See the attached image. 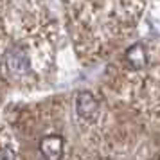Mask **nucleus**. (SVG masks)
<instances>
[{"instance_id": "obj_4", "label": "nucleus", "mask_w": 160, "mask_h": 160, "mask_svg": "<svg viewBox=\"0 0 160 160\" xmlns=\"http://www.w3.org/2000/svg\"><path fill=\"white\" fill-rule=\"evenodd\" d=\"M126 61L135 70L146 68V65H148V51H146V47L142 43L131 45L130 49L126 51Z\"/></svg>"}, {"instance_id": "obj_5", "label": "nucleus", "mask_w": 160, "mask_h": 160, "mask_svg": "<svg viewBox=\"0 0 160 160\" xmlns=\"http://www.w3.org/2000/svg\"><path fill=\"white\" fill-rule=\"evenodd\" d=\"M0 160H16V153L11 148H0Z\"/></svg>"}, {"instance_id": "obj_3", "label": "nucleus", "mask_w": 160, "mask_h": 160, "mask_svg": "<svg viewBox=\"0 0 160 160\" xmlns=\"http://www.w3.org/2000/svg\"><path fill=\"white\" fill-rule=\"evenodd\" d=\"M40 153L45 160H61L63 157V138L59 135H47L40 142Z\"/></svg>"}, {"instance_id": "obj_2", "label": "nucleus", "mask_w": 160, "mask_h": 160, "mask_svg": "<svg viewBox=\"0 0 160 160\" xmlns=\"http://www.w3.org/2000/svg\"><path fill=\"white\" fill-rule=\"evenodd\" d=\"M6 67L11 74L15 76H25L31 70V61L27 52L22 47H13L6 54Z\"/></svg>"}, {"instance_id": "obj_1", "label": "nucleus", "mask_w": 160, "mask_h": 160, "mask_svg": "<svg viewBox=\"0 0 160 160\" xmlns=\"http://www.w3.org/2000/svg\"><path fill=\"white\" fill-rule=\"evenodd\" d=\"M76 112H78V117L85 122H94L97 115H99V102L94 97L92 92H87L83 90L78 94L76 97Z\"/></svg>"}]
</instances>
